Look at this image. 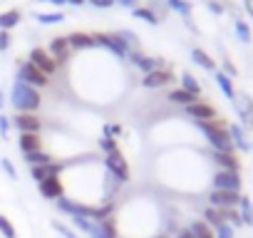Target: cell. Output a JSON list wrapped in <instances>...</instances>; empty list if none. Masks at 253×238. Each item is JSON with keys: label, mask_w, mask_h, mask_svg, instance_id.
Returning a JSON list of instances; mask_svg holds the SVG:
<instances>
[{"label": "cell", "mask_w": 253, "mask_h": 238, "mask_svg": "<svg viewBox=\"0 0 253 238\" xmlns=\"http://www.w3.org/2000/svg\"><path fill=\"white\" fill-rule=\"evenodd\" d=\"M241 186H243V181H241L238 171H221V169H216V174L211 176V189L213 191H238L241 194Z\"/></svg>", "instance_id": "obj_5"}, {"label": "cell", "mask_w": 253, "mask_h": 238, "mask_svg": "<svg viewBox=\"0 0 253 238\" xmlns=\"http://www.w3.org/2000/svg\"><path fill=\"white\" fill-rule=\"evenodd\" d=\"M201 221H204L206 226H211V228H216V226H221V223H223V216H221V208H213V206H206V208L201 211Z\"/></svg>", "instance_id": "obj_27"}, {"label": "cell", "mask_w": 253, "mask_h": 238, "mask_svg": "<svg viewBox=\"0 0 253 238\" xmlns=\"http://www.w3.org/2000/svg\"><path fill=\"white\" fill-rule=\"evenodd\" d=\"M191 233H194V238H213V228L211 226H206L201 218L199 221H191Z\"/></svg>", "instance_id": "obj_31"}, {"label": "cell", "mask_w": 253, "mask_h": 238, "mask_svg": "<svg viewBox=\"0 0 253 238\" xmlns=\"http://www.w3.org/2000/svg\"><path fill=\"white\" fill-rule=\"evenodd\" d=\"M243 8H246V13L253 18V0H243Z\"/></svg>", "instance_id": "obj_50"}, {"label": "cell", "mask_w": 253, "mask_h": 238, "mask_svg": "<svg viewBox=\"0 0 253 238\" xmlns=\"http://www.w3.org/2000/svg\"><path fill=\"white\" fill-rule=\"evenodd\" d=\"M167 8H171V10L179 13L181 18H189L191 10H194V5L189 3V0H167Z\"/></svg>", "instance_id": "obj_30"}, {"label": "cell", "mask_w": 253, "mask_h": 238, "mask_svg": "<svg viewBox=\"0 0 253 238\" xmlns=\"http://www.w3.org/2000/svg\"><path fill=\"white\" fill-rule=\"evenodd\" d=\"M154 238H169V236H167V233H159V236H154Z\"/></svg>", "instance_id": "obj_54"}, {"label": "cell", "mask_w": 253, "mask_h": 238, "mask_svg": "<svg viewBox=\"0 0 253 238\" xmlns=\"http://www.w3.org/2000/svg\"><path fill=\"white\" fill-rule=\"evenodd\" d=\"M35 20L40 23V25H57V23H62L65 20V13H35Z\"/></svg>", "instance_id": "obj_32"}, {"label": "cell", "mask_w": 253, "mask_h": 238, "mask_svg": "<svg viewBox=\"0 0 253 238\" xmlns=\"http://www.w3.org/2000/svg\"><path fill=\"white\" fill-rule=\"evenodd\" d=\"M10 122H13V129H18L20 134H40L42 129V119L38 114H15Z\"/></svg>", "instance_id": "obj_9"}, {"label": "cell", "mask_w": 253, "mask_h": 238, "mask_svg": "<svg viewBox=\"0 0 253 238\" xmlns=\"http://www.w3.org/2000/svg\"><path fill=\"white\" fill-rule=\"evenodd\" d=\"M129 62L137 67V70H142L144 75H149V72H154V70H162L164 67V60H157V57H149V55H144V52H139V50H129Z\"/></svg>", "instance_id": "obj_12"}, {"label": "cell", "mask_w": 253, "mask_h": 238, "mask_svg": "<svg viewBox=\"0 0 253 238\" xmlns=\"http://www.w3.org/2000/svg\"><path fill=\"white\" fill-rule=\"evenodd\" d=\"M38 3H52V5H67V0H38Z\"/></svg>", "instance_id": "obj_51"}, {"label": "cell", "mask_w": 253, "mask_h": 238, "mask_svg": "<svg viewBox=\"0 0 253 238\" xmlns=\"http://www.w3.org/2000/svg\"><path fill=\"white\" fill-rule=\"evenodd\" d=\"M174 238H194V233H191V228H179Z\"/></svg>", "instance_id": "obj_48"}, {"label": "cell", "mask_w": 253, "mask_h": 238, "mask_svg": "<svg viewBox=\"0 0 253 238\" xmlns=\"http://www.w3.org/2000/svg\"><path fill=\"white\" fill-rule=\"evenodd\" d=\"M104 169H107V174H112L122 184H126L132 179V169H129V164H126V159L119 149L112 152V154H104Z\"/></svg>", "instance_id": "obj_3"}, {"label": "cell", "mask_w": 253, "mask_h": 238, "mask_svg": "<svg viewBox=\"0 0 253 238\" xmlns=\"http://www.w3.org/2000/svg\"><path fill=\"white\" fill-rule=\"evenodd\" d=\"M10 42H13L10 33H8V30H0V52H5V50L10 47Z\"/></svg>", "instance_id": "obj_44"}, {"label": "cell", "mask_w": 253, "mask_h": 238, "mask_svg": "<svg viewBox=\"0 0 253 238\" xmlns=\"http://www.w3.org/2000/svg\"><path fill=\"white\" fill-rule=\"evenodd\" d=\"M238 213H241V221L243 226H253V203L248 196L241 194V201H238Z\"/></svg>", "instance_id": "obj_28"}, {"label": "cell", "mask_w": 253, "mask_h": 238, "mask_svg": "<svg viewBox=\"0 0 253 238\" xmlns=\"http://www.w3.org/2000/svg\"><path fill=\"white\" fill-rule=\"evenodd\" d=\"M228 137H231V142H233V149H238V152H251V142L246 139V129H243L241 124H231V127H228Z\"/></svg>", "instance_id": "obj_20"}, {"label": "cell", "mask_w": 253, "mask_h": 238, "mask_svg": "<svg viewBox=\"0 0 253 238\" xmlns=\"http://www.w3.org/2000/svg\"><path fill=\"white\" fill-rule=\"evenodd\" d=\"M18 149H20L23 154H30V152L42 149V139H40V134H20V137H18Z\"/></svg>", "instance_id": "obj_21"}, {"label": "cell", "mask_w": 253, "mask_h": 238, "mask_svg": "<svg viewBox=\"0 0 253 238\" xmlns=\"http://www.w3.org/2000/svg\"><path fill=\"white\" fill-rule=\"evenodd\" d=\"M117 38L126 45V50H137V47H139V38H137V33H132V30H119Z\"/></svg>", "instance_id": "obj_35"}, {"label": "cell", "mask_w": 253, "mask_h": 238, "mask_svg": "<svg viewBox=\"0 0 253 238\" xmlns=\"http://www.w3.org/2000/svg\"><path fill=\"white\" fill-rule=\"evenodd\" d=\"M0 233H3L5 238H18V231H15L13 221L8 216H3V213H0Z\"/></svg>", "instance_id": "obj_38"}, {"label": "cell", "mask_w": 253, "mask_h": 238, "mask_svg": "<svg viewBox=\"0 0 253 238\" xmlns=\"http://www.w3.org/2000/svg\"><path fill=\"white\" fill-rule=\"evenodd\" d=\"M10 104H13V109L20 112V114H35V112L40 109V104H42L40 89H35V87H30V84L15 79V82H13V89H10Z\"/></svg>", "instance_id": "obj_1"}, {"label": "cell", "mask_w": 253, "mask_h": 238, "mask_svg": "<svg viewBox=\"0 0 253 238\" xmlns=\"http://www.w3.org/2000/svg\"><path fill=\"white\" fill-rule=\"evenodd\" d=\"M191 60H194L201 70H206V72H216V62H213V57H211L209 52H204L201 47H194V50H191Z\"/></svg>", "instance_id": "obj_22"}, {"label": "cell", "mask_w": 253, "mask_h": 238, "mask_svg": "<svg viewBox=\"0 0 253 238\" xmlns=\"http://www.w3.org/2000/svg\"><path fill=\"white\" fill-rule=\"evenodd\" d=\"M38 189H40V196L47 198V201H57L60 196H65V184H62L60 176H50V179L40 181Z\"/></svg>", "instance_id": "obj_14"}, {"label": "cell", "mask_w": 253, "mask_h": 238, "mask_svg": "<svg viewBox=\"0 0 253 238\" xmlns=\"http://www.w3.org/2000/svg\"><path fill=\"white\" fill-rule=\"evenodd\" d=\"M196 129L204 134V139L211 144L213 152H228V154L236 152L226 127H221V124H216V122H196Z\"/></svg>", "instance_id": "obj_2"}, {"label": "cell", "mask_w": 253, "mask_h": 238, "mask_svg": "<svg viewBox=\"0 0 253 238\" xmlns=\"http://www.w3.org/2000/svg\"><path fill=\"white\" fill-rule=\"evenodd\" d=\"M206 5H209V10H211L213 15H221V13H223V5L218 3V0H209Z\"/></svg>", "instance_id": "obj_46"}, {"label": "cell", "mask_w": 253, "mask_h": 238, "mask_svg": "<svg viewBox=\"0 0 253 238\" xmlns=\"http://www.w3.org/2000/svg\"><path fill=\"white\" fill-rule=\"evenodd\" d=\"M209 198V206L213 208H238V201H241V194L238 191H213L206 196Z\"/></svg>", "instance_id": "obj_13"}, {"label": "cell", "mask_w": 253, "mask_h": 238, "mask_svg": "<svg viewBox=\"0 0 253 238\" xmlns=\"http://www.w3.org/2000/svg\"><path fill=\"white\" fill-rule=\"evenodd\" d=\"M221 216H223V221H226V223H231L233 228H241V226H243L238 208H221Z\"/></svg>", "instance_id": "obj_37"}, {"label": "cell", "mask_w": 253, "mask_h": 238, "mask_svg": "<svg viewBox=\"0 0 253 238\" xmlns=\"http://www.w3.org/2000/svg\"><path fill=\"white\" fill-rule=\"evenodd\" d=\"M28 62H33L42 75H55L57 72V62H55V57L47 52V50H42V47H35V50H30V60Z\"/></svg>", "instance_id": "obj_10"}, {"label": "cell", "mask_w": 253, "mask_h": 238, "mask_svg": "<svg viewBox=\"0 0 253 238\" xmlns=\"http://www.w3.org/2000/svg\"><path fill=\"white\" fill-rule=\"evenodd\" d=\"M55 208L60 211V213H65V216H87V218H92V206L89 203H82V201H77V198H72V196H60L57 201H55Z\"/></svg>", "instance_id": "obj_7"}, {"label": "cell", "mask_w": 253, "mask_h": 238, "mask_svg": "<svg viewBox=\"0 0 253 238\" xmlns=\"http://www.w3.org/2000/svg\"><path fill=\"white\" fill-rule=\"evenodd\" d=\"M233 30H236V38H238L241 42H251V28H248L246 20L236 18V20H233Z\"/></svg>", "instance_id": "obj_33"}, {"label": "cell", "mask_w": 253, "mask_h": 238, "mask_svg": "<svg viewBox=\"0 0 253 238\" xmlns=\"http://www.w3.org/2000/svg\"><path fill=\"white\" fill-rule=\"evenodd\" d=\"M171 79H174L171 70L162 67V70H154V72L144 75V77H142V84H144L147 89H159V87H167V84H169Z\"/></svg>", "instance_id": "obj_15"}, {"label": "cell", "mask_w": 253, "mask_h": 238, "mask_svg": "<svg viewBox=\"0 0 253 238\" xmlns=\"http://www.w3.org/2000/svg\"><path fill=\"white\" fill-rule=\"evenodd\" d=\"M231 102H233V112L241 119V127L243 129H253V97H248L243 92H236V97Z\"/></svg>", "instance_id": "obj_6"}, {"label": "cell", "mask_w": 253, "mask_h": 238, "mask_svg": "<svg viewBox=\"0 0 253 238\" xmlns=\"http://www.w3.org/2000/svg\"><path fill=\"white\" fill-rule=\"evenodd\" d=\"M50 226H52V231H55V233H60L62 238H80V233H77L72 226L62 223V221H55V218H52V223H50Z\"/></svg>", "instance_id": "obj_34"}, {"label": "cell", "mask_w": 253, "mask_h": 238, "mask_svg": "<svg viewBox=\"0 0 253 238\" xmlns=\"http://www.w3.org/2000/svg\"><path fill=\"white\" fill-rule=\"evenodd\" d=\"M23 20V13L20 10H5V13H0V30H13L15 25H20Z\"/></svg>", "instance_id": "obj_25"}, {"label": "cell", "mask_w": 253, "mask_h": 238, "mask_svg": "<svg viewBox=\"0 0 253 238\" xmlns=\"http://www.w3.org/2000/svg\"><path fill=\"white\" fill-rule=\"evenodd\" d=\"M87 236L89 238H119V231H117V223H114V218H109V221H102V223H92V228L87 231Z\"/></svg>", "instance_id": "obj_17"}, {"label": "cell", "mask_w": 253, "mask_h": 238, "mask_svg": "<svg viewBox=\"0 0 253 238\" xmlns=\"http://www.w3.org/2000/svg\"><path fill=\"white\" fill-rule=\"evenodd\" d=\"M3 107H5V92L0 89V109H3Z\"/></svg>", "instance_id": "obj_53"}, {"label": "cell", "mask_w": 253, "mask_h": 238, "mask_svg": "<svg viewBox=\"0 0 253 238\" xmlns=\"http://www.w3.org/2000/svg\"><path fill=\"white\" fill-rule=\"evenodd\" d=\"M25 164L33 169V166H45V164H52V154H47L45 149H38V152H30V154H23Z\"/></svg>", "instance_id": "obj_23"}, {"label": "cell", "mask_w": 253, "mask_h": 238, "mask_svg": "<svg viewBox=\"0 0 253 238\" xmlns=\"http://www.w3.org/2000/svg\"><path fill=\"white\" fill-rule=\"evenodd\" d=\"M10 129H13V122H10L5 114H0V139H8L10 137Z\"/></svg>", "instance_id": "obj_43"}, {"label": "cell", "mask_w": 253, "mask_h": 238, "mask_svg": "<svg viewBox=\"0 0 253 238\" xmlns=\"http://www.w3.org/2000/svg\"><path fill=\"white\" fill-rule=\"evenodd\" d=\"M94 40H97L99 47H107L114 57H126L129 55V50H126V45L117 38V33H97Z\"/></svg>", "instance_id": "obj_11"}, {"label": "cell", "mask_w": 253, "mask_h": 238, "mask_svg": "<svg viewBox=\"0 0 253 238\" xmlns=\"http://www.w3.org/2000/svg\"><path fill=\"white\" fill-rule=\"evenodd\" d=\"M223 75H228V77H231V79H233V77H236V67H233V62H228V60H226V62H223Z\"/></svg>", "instance_id": "obj_47"}, {"label": "cell", "mask_w": 253, "mask_h": 238, "mask_svg": "<svg viewBox=\"0 0 253 238\" xmlns=\"http://www.w3.org/2000/svg\"><path fill=\"white\" fill-rule=\"evenodd\" d=\"M87 0H67V5H75V8H80V5H84Z\"/></svg>", "instance_id": "obj_52"}, {"label": "cell", "mask_w": 253, "mask_h": 238, "mask_svg": "<svg viewBox=\"0 0 253 238\" xmlns=\"http://www.w3.org/2000/svg\"><path fill=\"white\" fill-rule=\"evenodd\" d=\"M67 42H70V47H72V50H89V47H99V45H97V40H94V35H89V33H72V35H67Z\"/></svg>", "instance_id": "obj_19"}, {"label": "cell", "mask_w": 253, "mask_h": 238, "mask_svg": "<svg viewBox=\"0 0 253 238\" xmlns=\"http://www.w3.org/2000/svg\"><path fill=\"white\" fill-rule=\"evenodd\" d=\"M169 102H171V104H181V107H189V104L199 102V97L189 94V92H186V89H181V87H176V89H171V92H169Z\"/></svg>", "instance_id": "obj_26"}, {"label": "cell", "mask_w": 253, "mask_h": 238, "mask_svg": "<svg viewBox=\"0 0 253 238\" xmlns=\"http://www.w3.org/2000/svg\"><path fill=\"white\" fill-rule=\"evenodd\" d=\"M87 3H89L92 8H112L117 0H87Z\"/></svg>", "instance_id": "obj_45"}, {"label": "cell", "mask_w": 253, "mask_h": 238, "mask_svg": "<svg viewBox=\"0 0 253 238\" xmlns=\"http://www.w3.org/2000/svg\"><path fill=\"white\" fill-rule=\"evenodd\" d=\"M47 52L55 57V62L60 65V62H65L70 55H72V47H70V42H67V38H55V40H50V47H47Z\"/></svg>", "instance_id": "obj_18"}, {"label": "cell", "mask_w": 253, "mask_h": 238, "mask_svg": "<svg viewBox=\"0 0 253 238\" xmlns=\"http://www.w3.org/2000/svg\"><path fill=\"white\" fill-rule=\"evenodd\" d=\"M213 238H236V228L231 226V223H221V226H216L213 228Z\"/></svg>", "instance_id": "obj_39"}, {"label": "cell", "mask_w": 253, "mask_h": 238, "mask_svg": "<svg viewBox=\"0 0 253 238\" xmlns=\"http://www.w3.org/2000/svg\"><path fill=\"white\" fill-rule=\"evenodd\" d=\"M15 79H20V82H25V84L35 87V89H42V87L50 84V77L42 75L33 62H20V67H18V77H15Z\"/></svg>", "instance_id": "obj_4"}, {"label": "cell", "mask_w": 253, "mask_h": 238, "mask_svg": "<svg viewBox=\"0 0 253 238\" xmlns=\"http://www.w3.org/2000/svg\"><path fill=\"white\" fill-rule=\"evenodd\" d=\"M213 79H216V84H218V89L223 92V97L226 99H233L236 97V89H233V79L228 77V75H223V72H213Z\"/></svg>", "instance_id": "obj_24"}, {"label": "cell", "mask_w": 253, "mask_h": 238, "mask_svg": "<svg viewBox=\"0 0 253 238\" xmlns=\"http://www.w3.org/2000/svg\"><path fill=\"white\" fill-rule=\"evenodd\" d=\"M102 137H109V139L122 137V124H112V122H107V124L102 127Z\"/></svg>", "instance_id": "obj_41"}, {"label": "cell", "mask_w": 253, "mask_h": 238, "mask_svg": "<svg viewBox=\"0 0 253 238\" xmlns=\"http://www.w3.org/2000/svg\"><path fill=\"white\" fill-rule=\"evenodd\" d=\"M251 149H253V144H251Z\"/></svg>", "instance_id": "obj_55"}, {"label": "cell", "mask_w": 253, "mask_h": 238, "mask_svg": "<svg viewBox=\"0 0 253 238\" xmlns=\"http://www.w3.org/2000/svg\"><path fill=\"white\" fill-rule=\"evenodd\" d=\"M184 112L194 119V122H216V117H218V109L209 102H194L189 107H184Z\"/></svg>", "instance_id": "obj_8"}, {"label": "cell", "mask_w": 253, "mask_h": 238, "mask_svg": "<svg viewBox=\"0 0 253 238\" xmlns=\"http://www.w3.org/2000/svg\"><path fill=\"white\" fill-rule=\"evenodd\" d=\"M211 161L221 171H238L241 169V161H238L236 152L233 154H228V152H211Z\"/></svg>", "instance_id": "obj_16"}, {"label": "cell", "mask_w": 253, "mask_h": 238, "mask_svg": "<svg viewBox=\"0 0 253 238\" xmlns=\"http://www.w3.org/2000/svg\"><path fill=\"white\" fill-rule=\"evenodd\" d=\"M117 3H119V5H124V8H132V10H134L139 0H117Z\"/></svg>", "instance_id": "obj_49"}, {"label": "cell", "mask_w": 253, "mask_h": 238, "mask_svg": "<svg viewBox=\"0 0 253 238\" xmlns=\"http://www.w3.org/2000/svg\"><path fill=\"white\" fill-rule=\"evenodd\" d=\"M181 89H186V92L194 94V97L201 94V84H199V79H196L191 72H184V75H181Z\"/></svg>", "instance_id": "obj_29"}, {"label": "cell", "mask_w": 253, "mask_h": 238, "mask_svg": "<svg viewBox=\"0 0 253 238\" xmlns=\"http://www.w3.org/2000/svg\"><path fill=\"white\" fill-rule=\"evenodd\" d=\"M132 13H134V18H139V20H144V23H149V25H159L157 13H152L149 8H139V5H137Z\"/></svg>", "instance_id": "obj_36"}, {"label": "cell", "mask_w": 253, "mask_h": 238, "mask_svg": "<svg viewBox=\"0 0 253 238\" xmlns=\"http://www.w3.org/2000/svg\"><path fill=\"white\" fill-rule=\"evenodd\" d=\"M97 147H99L104 154H112V152H117V149H119V147H117V139H109V137H102Z\"/></svg>", "instance_id": "obj_42"}, {"label": "cell", "mask_w": 253, "mask_h": 238, "mask_svg": "<svg viewBox=\"0 0 253 238\" xmlns=\"http://www.w3.org/2000/svg\"><path fill=\"white\" fill-rule=\"evenodd\" d=\"M0 166H3V171H5V176H8L10 181H18V176H20V174H18V166H15L10 159H5V157H3V159H0Z\"/></svg>", "instance_id": "obj_40"}]
</instances>
